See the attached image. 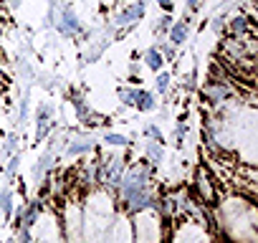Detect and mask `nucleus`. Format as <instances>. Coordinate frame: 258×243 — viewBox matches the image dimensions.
I'll return each instance as SVG.
<instances>
[{"mask_svg":"<svg viewBox=\"0 0 258 243\" xmlns=\"http://www.w3.org/2000/svg\"><path fill=\"white\" fill-rule=\"evenodd\" d=\"M255 198L228 195L215 208V223L228 243H258V210Z\"/></svg>","mask_w":258,"mask_h":243,"instance_id":"1","label":"nucleus"},{"mask_svg":"<svg viewBox=\"0 0 258 243\" xmlns=\"http://www.w3.org/2000/svg\"><path fill=\"white\" fill-rule=\"evenodd\" d=\"M114 210L116 203L106 188L91 190L81 208V243H106V230Z\"/></svg>","mask_w":258,"mask_h":243,"instance_id":"2","label":"nucleus"},{"mask_svg":"<svg viewBox=\"0 0 258 243\" xmlns=\"http://www.w3.org/2000/svg\"><path fill=\"white\" fill-rule=\"evenodd\" d=\"M132 218V243H162L165 240V223L157 203H147L129 213Z\"/></svg>","mask_w":258,"mask_h":243,"instance_id":"3","label":"nucleus"},{"mask_svg":"<svg viewBox=\"0 0 258 243\" xmlns=\"http://www.w3.org/2000/svg\"><path fill=\"white\" fill-rule=\"evenodd\" d=\"M26 233H28V243H66L58 213L51 208L38 205L31 220L26 223Z\"/></svg>","mask_w":258,"mask_h":243,"instance_id":"4","label":"nucleus"},{"mask_svg":"<svg viewBox=\"0 0 258 243\" xmlns=\"http://www.w3.org/2000/svg\"><path fill=\"white\" fill-rule=\"evenodd\" d=\"M61 230H63V240L66 243H81V203H76L71 195L63 203Z\"/></svg>","mask_w":258,"mask_h":243,"instance_id":"5","label":"nucleus"},{"mask_svg":"<svg viewBox=\"0 0 258 243\" xmlns=\"http://www.w3.org/2000/svg\"><path fill=\"white\" fill-rule=\"evenodd\" d=\"M106 243H132V218L124 205L114 210V218L106 230Z\"/></svg>","mask_w":258,"mask_h":243,"instance_id":"6","label":"nucleus"},{"mask_svg":"<svg viewBox=\"0 0 258 243\" xmlns=\"http://www.w3.org/2000/svg\"><path fill=\"white\" fill-rule=\"evenodd\" d=\"M142 18H145V3H142V0H137V3L126 6L124 11H119V13L114 16V23H116V26H132V23H137V21H142Z\"/></svg>","mask_w":258,"mask_h":243,"instance_id":"7","label":"nucleus"},{"mask_svg":"<svg viewBox=\"0 0 258 243\" xmlns=\"http://www.w3.org/2000/svg\"><path fill=\"white\" fill-rule=\"evenodd\" d=\"M195 183H198V188H200V198H203L205 203L213 200L215 185H213V177H210V172H208L205 167H198V170H195Z\"/></svg>","mask_w":258,"mask_h":243,"instance_id":"8","label":"nucleus"},{"mask_svg":"<svg viewBox=\"0 0 258 243\" xmlns=\"http://www.w3.org/2000/svg\"><path fill=\"white\" fill-rule=\"evenodd\" d=\"M58 31L66 33V36H76V33H81V23H79V18H76V13H74L71 8H63V11H61Z\"/></svg>","mask_w":258,"mask_h":243,"instance_id":"9","label":"nucleus"},{"mask_svg":"<svg viewBox=\"0 0 258 243\" xmlns=\"http://www.w3.org/2000/svg\"><path fill=\"white\" fill-rule=\"evenodd\" d=\"M248 33H253V21L248 16L238 13L228 21V36H248Z\"/></svg>","mask_w":258,"mask_h":243,"instance_id":"10","label":"nucleus"},{"mask_svg":"<svg viewBox=\"0 0 258 243\" xmlns=\"http://www.w3.org/2000/svg\"><path fill=\"white\" fill-rule=\"evenodd\" d=\"M187 31H190V23L187 21H177V23H172L170 26V43L177 48V46H182L185 41H187Z\"/></svg>","mask_w":258,"mask_h":243,"instance_id":"11","label":"nucleus"},{"mask_svg":"<svg viewBox=\"0 0 258 243\" xmlns=\"http://www.w3.org/2000/svg\"><path fill=\"white\" fill-rule=\"evenodd\" d=\"M132 106H137L140 111H152L157 106V99H155V94H150L145 89H135V104Z\"/></svg>","mask_w":258,"mask_h":243,"instance_id":"12","label":"nucleus"},{"mask_svg":"<svg viewBox=\"0 0 258 243\" xmlns=\"http://www.w3.org/2000/svg\"><path fill=\"white\" fill-rule=\"evenodd\" d=\"M145 64H147V69L150 71H162V64H165V56H162V51H157V48H147L145 51Z\"/></svg>","mask_w":258,"mask_h":243,"instance_id":"13","label":"nucleus"},{"mask_svg":"<svg viewBox=\"0 0 258 243\" xmlns=\"http://www.w3.org/2000/svg\"><path fill=\"white\" fill-rule=\"evenodd\" d=\"M11 203H13L11 190H3V193H0V210H3L6 215H11Z\"/></svg>","mask_w":258,"mask_h":243,"instance_id":"14","label":"nucleus"},{"mask_svg":"<svg viewBox=\"0 0 258 243\" xmlns=\"http://www.w3.org/2000/svg\"><path fill=\"white\" fill-rule=\"evenodd\" d=\"M89 150H91V142H89V140H81L79 145L74 142V145L69 147V155H81V152H89Z\"/></svg>","mask_w":258,"mask_h":243,"instance_id":"15","label":"nucleus"},{"mask_svg":"<svg viewBox=\"0 0 258 243\" xmlns=\"http://www.w3.org/2000/svg\"><path fill=\"white\" fill-rule=\"evenodd\" d=\"M172 23H175V21H172V16H162V18H160V23L155 26V33H167Z\"/></svg>","mask_w":258,"mask_h":243,"instance_id":"16","label":"nucleus"},{"mask_svg":"<svg viewBox=\"0 0 258 243\" xmlns=\"http://www.w3.org/2000/svg\"><path fill=\"white\" fill-rule=\"evenodd\" d=\"M167 89H170V74H162V71H160V74H157V91L165 94Z\"/></svg>","mask_w":258,"mask_h":243,"instance_id":"17","label":"nucleus"},{"mask_svg":"<svg viewBox=\"0 0 258 243\" xmlns=\"http://www.w3.org/2000/svg\"><path fill=\"white\" fill-rule=\"evenodd\" d=\"M104 142L111 145V147H124V145H126V137H121V135H106Z\"/></svg>","mask_w":258,"mask_h":243,"instance_id":"18","label":"nucleus"},{"mask_svg":"<svg viewBox=\"0 0 258 243\" xmlns=\"http://www.w3.org/2000/svg\"><path fill=\"white\" fill-rule=\"evenodd\" d=\"M157 3H160V8H162L165 13H172V8H175V6H172V0H157Z\"/></svg>","mask_w":258,"mask_h":243,"instance_id":"19","label":"nucleus"},{"mask_svg":"<svg viewBox=\"0 0 258 243\" xmlns=\"http://www.w3.org/2000/svg\"><path fill=\"white\" fill-rule=\"evenodd\" d=\"M200 8V0H187V13H195Z\"/></svg>","mask_w":258,"mask_h":243,"instance_id":"20","label":"nucleus"},{"mask_svg":"<svg viewBox=\"0 0 258 243\" xmlns=\"http://www.w3.org/2000/svg\"><path fill=\"white\" fill-rule=\"evenodd\" d=\"M13 3H16V6H21V0H13Z\"/></svg>","mask_w":258,"mask_h":243,"instance_id":"21","label":"nucleus"},{"mask_svg":"<svg viewBox=\"0 0 258 243\" xmlns=\"http://www.w3.org/2000/svg\"><path fill=\"white\" fill-rule=\"evenodd\" d=\"M8 243H16V240H8Z\"/></svg>","mask_w":258,"mask_h":243,"instance_id":"22","label":"nucleus"}]
</instances>
